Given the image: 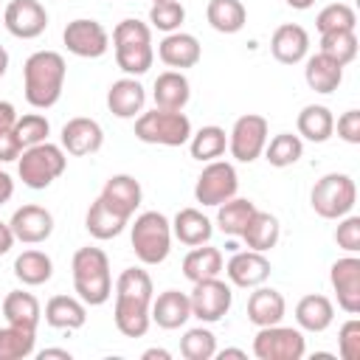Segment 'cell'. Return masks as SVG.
<instances>
[{
	"mask_svg": "<svg viewBox=\"0 0 360 360\" xmlns=\"http://www.w3.org/2000/svg\"><path fill=\"white\" fill-rule=\"evenodd\" d=\"M132 250L143 264L166 262L172 250V222L160 211H143L132 225Z\"/></svg>",
	"mask_w": 360,
	"mask_h": 360,
	"instance_id": "cell-7",
	"label": "cell"
},
{
	"mask_svg": "<svg viewBox=\"0 0 360 360\" xmlns=\"http://www.w3.org/2000/svg\"><path fill=\"white\" fill-rule=\"evenodd\" d=\"M335 242H338L346 253H357V250H360V217H354V214L340 217L338 231H335Z\"/></svg>",
	"mask_w": 360,
	"mask_h": 360,
	"instance_id": "cell-47",
	"label": "cell"
},
{
	"mask_svg": "<svg viewBox=\"0 0 360 360\" xmlns=\"http://www.w3.org/2000/svg\"><path fill=\"white\" fill-rule=\"evenodd\" d=\"M354 25H357V14L346 3H329L315 17V28L321 34H329V31H354Z\"/></svg>",
	"mask_w": 360,
	"mask_h": 360,
	"instance_id": "cell-43",
	"label": "cell"
},
{
	"mask_svg": "<svg viewBox=\"0 0 360 360\" xmlns=\"http://www.w3.org/2000/svg\"><path fill=\"white\" fill-rule=\"evenodd\" d=\"M338 135L346 143H360V110H346L338 118Z\"/></svg>",
	"mask_w": 360,
	"mask_h": 360,
	"instance_id": "cell-48",
	"label": "cell"
},
{
	"mask_svg": "<svg viewBox=\"0 0 360 360\" xmlns=\"http://www.w3.org/2000/svg\"><path fill=\"white\" fill-rule=\"evenodd\" d=\"M152 3H158V0H152Z\"/></svg>",
	"mask_w": 360,
	"mask_h": 360,
	"instance_id": "cell-58",
	"label": "cell"
},
{
	"mask_svg": "<svg viewBox=\"0 0 360 360\" xmlns=\"http://www.w3.org/2000/svg\"><path fill=\"white\" fill-rule=\"evenodd\" d=\"M45 321L53 329H68V332L70 329H82L84 321H87L84 301L82 298H73V295H53L45 304Z\"/></svg>",
	"mask_w": 360,
	"mask_h": 360,
	"instance_id": "cell-29",
	"label": "cell"
},
{
	"mask_svg": "<svg viewBox=\"0 0 360 360\" xmlns=\"http://www.w3.org/2000/svg\"><path fill=\"white\" fill-rule=\"evenodd\" d=\"M155 357H158V360H169L172 354H169L166 349H146V352H143V360H155Z\"/></svg>",
	"mask_w": 360,
	"mask_h": 360,
	"instance_id": "cell-54",
	"label": "cell"
},
{
	"mask_svg": "<svg viewBox=\"0 0 360 360\" xmlns=\"http://www.w3.org/2000/svg\"><path fill=\"white\" fill-rule=\"evenodd\" d=\"M321 53L329 56V59H335L340 68H346L357 56V37H354V31H329V34H321Z\"/></svg>",
	"mask_w": 360,
	"mask_h": 360,
	"instance_id": "cell-41",
	"label": "cell"
},
{
	"mask_svg": "<svg viewBox=\"0 0 360 360\" xmlns=\"http://www.w3.org/2000/svg\"><path fill=\"white\" fill-rule=\"evenodd\" d=\"M73 270V287L79 298L90 307H101L112 295V276H110V259L101 248H79L70 262Z\"/></svg>",
	"mask_w": 360,
	"mask_h": 360,
	"instance_id": "cell-3",
	"label": "cell"
},
{
	"mask_svg": "<svg viewBox=\"0 0 360 360\" xmlns=\"http://www.w3.org/2000/svg\"><path fill=\"white\" fill-rule=\"evenodd\" d=\"M11 194H14V180H11L6 172H0V205H3V202H8V200H11Z\"/></svg>",
	"mask_w": 360,
	"mask_h": 360,
	"instance_id": "cell-52",
	"label": "cell"
},
{
	"mask_svg": "<svg viewBox=\"0 0 360 360\" xmlns=\"http://www.w3.org/2000/svg\"><path fill=\"white\" fill-rule=\"evenodd\" d=\"M278 233H281L278 219H276L273 214H267V211H259V208H256V211H253V217H250V222H248V228L242 231V239H245V245H248L250 250L267 253L270 248H276Z\"/></svg>",
	"mask_w": 360,
	"mask_h": 360,
	"instance_id": "cell-33",
	"label": "cell"
},
{
	"mask_svg": "<svg viewBox=\"0 0 360 360\" xmlns=\"http://www.w3.org/2000/svg\"><path fill=\"white\" fill-rule=\"evenodd\" d=\"M3 315L11 326H22V329L37 332L39 318H42V307H39L37 295H31L25 290H11L3 298Z\"/></svg>",
	"mask_w": 360,
	"mask_h": 360,
	"instance_id": "cell-27",
	"label": "cell"
},
{
	"mask_svg": "<svg viewBox=\"0 0 360 360\" xmlns=\"http://www.w3.org/2000/svg\"><path fill=\"white\" fill-rule=\"evenodd\" d=\"M304 79H307V84H309L315 93H332V90H338V84L343 82V68H340L335 59H329V56H323V53L318 51L315 56L307 59Z\"/></svg>",
	"mask_w": 360,
	"mask_h": 360,
	"instance_id": "cell-32",
	"label": "cell"
},
{
	"mask_svg": "<svg viewBox=\"0 0 360 360\" xmlns=\"http://www.w3.org/2000/svg\"><path fill=\"white\" fill-rule=\"evenodd\" d=\"M152 98H155V107L160 110H183L191 98V87H188V79L180 73V70H166L155 79V87H152Z\"/></svg>",
	"mask_w": 360,
	"mask_h": 360,
	"instance_id": "cell-25",
	"label": "cell"
},
{
	"mask_svg": "<svg viewBox=\"0 0 360 360\" xmlns=\"http://www.w3.org/2000/svg\"><path fill=\"white\" fill-rule=\"evenodd\" d=\"M6 70H8V51L0 45V79L6 76Z\"/></svg>",
	"mask_w": 360,
	"mask_h": 360,
	"instance_id": "cell-56",
	"label": "cell"
},
{
	"mask_svg": "<svg viewBox=\"0 0 360 360\" xmlns=\"http://www.w3.org/2000/svg\"><path fill=\"white\" fill-rule=\"evenodd\" d=\"M270 51L281 65H298L307 59L309 51V34L298 25V22H284L273 31L270 39Z\"/></svg>",
	"mask_w": 360,
	"mask_h": 360,
	"instance_id": "cell-20",
	"label": "cell"
},
{
	"mask_svg": "<svg viewBox=\"0 0 360 360\" xmlns=\"http://www.w3.org/2000/svg\"><path fill=\"white\" fill-rule=\"evenodd\" d=\"M287 312V304H284V295L273 287H256L248 298V321L256 323V326H273V323H281Z\"/></svg>",
	"mask_w": 360,
	"mask_h": 360,
	"instance_id": "cell-24",
	"label": "cell"
},
{
	"mask_svg": "<svg viewBox=\"0 0 360 360\" xmlns=\"http://www.w3.org/2000/svg\"><path fill=\"white\" fill-rule=\"evenodd\" d=\"M48 357H62V360H70V352H68V349H42V352H39V360H48Z\"/></svg>",
	"mask_w": 360,
	"mask_h": 360,
	"instance_id": "cell-53",
	"label": "cell"
},
{
	"mask_svg": "<svg viewBox=\"0 0 360 360\" xmlns=\"http://www.w3.org/2000/svg\"><path fill=\"white\" fill-rule=\"evenodd\" d=\"M236 188H239V177H236L233 163L208 160V166L200 172L194 183V197L202 205H222L225 200L236 197Z\"/></svg>",
	"mask_w": 360,
	"mask_h": 360,
	"instance_id": "cell-10",
	"label": "cell"
},
{
	"mask_svg": "<svg viewBox=\"0 0 360 360\" xmlns=\"http://www.w3.org/2000/svg\"><path fill=\"white\" fill-rule=\"evenodd\" d=\"M135 138L158 146H183L191 138V121L183 110H149L135 121Z\"/></svg>",
	"mask_w": 360,
	"mask_h": 360,
	"instance_id": "cell-5",
	"label": "cell"
},
{
	"mask_svg": "<svg viewBox=\"0 0 360 360\" xmlns=\"http://www.w3.org/2000/svg\"><path fill=\"white\" fill-rule=\"evenodd\" d=\"M3 22L17 39H37L48 28V11L39 0H11L3 11Z\"/></svg>",
	"mask_w": 360,
	"mask_h": 360,
	"instance_id": "cell-14",
	"label": "cell"
},
{
	"mask_svg": "<svg viewBox=\"0 0 360 360\" xmlns=\"http://www.w3.org/2000/svg\"><path fill=\"white\" fill-rule=\"evenodd\" d=\"M65 56L56 51H37L22 65V90L25 101L37 110H48L59 101L65 87Z\"/></svg>",
	"mask_w": 360,
	"mask_h": 360,
	"instance_id": "cell-2",
	"label": "cell"
},
{
	"mask_svg": "<svg viewBox=\"0 0 360 360\" xmlns=\"http://www.w3.org/2000/svg\"><path fill=\"white\" fill-rule=\"evenodd\" d=\"M112 48H115V62L124 73L141 76L152 68L155 62V48H152V31L141 20H121L112 28Z\"/></svg>",
	"mask_w": 360,
	"mask_h": 360,
	"instance_id": "cell-4",
	"label": "cell"
},
{
	"mask_svg": "<svg viewBox=\"0 0 360 360\" xmlns=\"http://www.w3.org/2000/svg\"><path fill=\"white\" fill-rule=\"evenodd\" d=\"M287 6H290V8L304 11V8H312V6H315V0H287Z\"/></svg>",
	"mask_w": 360,
	"mask_h": 360,
	"instance_id": "cell-55",
	"label": "cell"
},
{
	"mask_svg": "<svg viewBox=\"0 0 360 360\" xmlns=\"http://www.w3.org/2000/svg\"><path fill=\"white\" fill-rule=\"evenodd\" d=\"M301 155H304V143H301V138L292 135V132H278V135H273V138L264 143V158H267V163L276 166V169H284V166L298 163Z\"/></svg>",
	"mask_w": 360,
	"mask_h": 360,
	"instance_id": "cell-39",
	"label": "cell"
},
{
	"mask_svg": "<svg viewBox=\"0 0 360 360\" xmlns=\"http://www.w3.org/2000/svg\"><path fill=\"white\" fill-rule=\"evenodd\" d=\"M152 278L146 270L141 267H127L118 281H115V309H112V318H115V326L124 338H143L149 323H152V315H149V307H152Z\"/></svg>",
	"mask_w": 360,
	"mask_h": 360,
	"instance_id": "cell-1",
	"label": "cell"
},
{
	"mask_svg": "<svg viewBox=\"0 0 360 360\" xmlns=\"http://www.w3.org/2000/svg\"><path fill=\"white\" fill-rule=\"evenodd\" d=\"M295 124H298V138H307L312 143H323L335 132V115L323 104H307L298 112V121Z\"/></svg>",
	"mask_w": 360,
	"mask_h": 360,
	"instance_id": "cell-30",
	"label": "cell"
},
{
	"mask_svg": "<svg viewBox=\"0 0 360 360\" xmlns=\"http://www.w3.org/2000/svg\"><path fill=\"white\" fill-rule=\"evenodd\" d=\"M62 39H65V48L73 56H82V59H98L110 48L107 28L98 20H87V17H79V20L68 22L65 31H62Z\"/></svg>",
	"mask_w": 360,
	"mask_h": 360,
	"instance_id": "cell-12",
	"label": "cell"
},
{
	"mask_svg": "<svg viewBox=\"0 0 360 360\" xmlns=\"http://www.w3.org/2000/svg\"><path fill=\"white\" fill-rule=\"evenodd\" d=\"M68 166V158H65V149L56 146V143H34V146H25L17 158V174L20 180L28 186V188H48Z\"/></svg>",
	"mask_w": 360,
	"mask_h": 360,
	"instance_id": "cell-6",
	"label": "cell"
},
{
	"mask_svg": "<svg viewBox=\"0 0 360 360\" xmlns=\"http://www.w3.org/2000/svg\"><path fill=\"white\" fill-rule=\"evenodd\" d=\"M338 352L343 360H360V321L349 318L338 332Z\"/></svg>",
	"mask_w": 360,
	"mask_h": 360,
	"instance_id": "cell-46",
	"label": "cell"
},
{
	"mask_svg": "<svg viewBox=\"0 0 360 360\" xmlns=\"http://www.w3.org/2000/svg\"><path fill=\"white\" fill-rule=\"evenodd\" d=\"M329 281L338 292V307L349 315L360 312V259L354 253L338 259L329 270Z\"/></svg>",
	"mask_w": 360,
	"mask_h": 360,
	"instance_id": "cell-15",
	"label": "cell"
},
{
	"mask_svg": "<svg viewBox=\"0 0 360 360\" xmlns=\"http://www.w3.org/2000/svg\"><path fill=\"white\" fill-rule=\"evenodd\" d=\"M127 217H121L118 211H112L101 197L87 208V217H84V228L90 236L96 239H115L124 228H127Z\"/></svg>",
	"mask_w": 360,
	"mask_h": 360,
	"instance_id": "cell-31",
	"label": "cell"
},
{
	"mask_svg": "<svg viewBox=\"0 0 360 360\" xmlns=\"http://www.w3.org/2000/svg\"><path fill=\"white\" fill-rule=\"evenodd\" d=\"M104 143V129L98 121L93 118H70L65 127H62V149L68 155H76V158H84V155H96Z\"/></svg>",
	"mask_w": 360,
	"mask_h": 360,
	"instance_id": "cell-18",
	"label": "cell"
},
{
	"mask_svg": "<svg viewBox=\"0 0 360 360\" xmlns=\"http://www.w3.org/2000/svg\"><path fill=\"white\" fill-rule=\"evenodd\" d=\"M149 315H152V323H158L160 329H180L191 318V301L180 290H163L152 301Z\"/></svg>",
	"mask_w": 360,
	"mask_h": 360,
	"instance_id": "cell-22",
	"label": "cell"
},
{
	"mask_svg": "<svg viewBox=\"0 0 360 360\" xmlns=\"http://www.w3.org/2000/svg\"><path fill=\"white\" fill-rule=\"evenodd\" d=\"M11 233L22 245H39L53 233V217L42 205H22L11 214Z\"/></svg>",
	"mask_w": 360,
	"mask_h": 360,
	"instance_id": "cell-16",
	"label": "cell"
},
{
	"mask_svg": "<svg viewBox=\"0 0 360 360\" xmlns=\"http://www.w3.org/2000/svg\"><path fill=\"white\" fill-rule=\"evenodd\" d=\"M231 278L233 287H242V290H250V287H259L270 278V262L264 253L259 250H239L228 259V264L222 267Z\"/></svg>",
	"mask_w": 360,
	"mask_h": 360,
	"instance_id": "cell-17",
	"label": "cell"
},
{
	"mask_svg": "<svg viewBox=\"0 0 360 360\" xmlns=\"http://www.w3.org/2000/svg\"><path fill=\"white\" fill-rule=\"evenodd\" d=\"M180 354L186 360H211L217 354V338L205 326H194L180 338Z\"/></svg>",
	"mask_w": 360,
	"mask_h": 360,
	"instance_id": "cell-42",
	"label": "cell"
},
{
	"mask_svg": "<svg viewBox=\"0 0 360 360\" xmlns=\"http://www.w3.org/2000/svg\"><path fill=\"white\" fill-rule=\"evenodd\" d=\"M143 104H146V90L132 76L112 82L110 90H107V107L118 118H135V115H141L143 112Z\"/></svg>",
	"mask_w": 360,
	"mask_h": 360,
	"instance_id": "cell-21",
	"label": "cell"
},
{
	"mask_svg": "<svg viewBox=\"0 0 360 360\" xmlns=\"http://www.w3.org/2000/svg\"><path fill=\"white\" fill-rule=\"evenodd\" d=\"M205 17L211 22L214 31L219 34H236L245 28V20H248V11L239 0H211L208 8H205Z\"/></svg>",
	"mask_w": 360,
	"mask_h": 360,
	"instance_id": "cell-36",
	"label": "cell"
},
{
	"mask_svg": "<svg viewBox=\"0 0 360 360\" xmlns=\"http://www.w3.org/2000/svg\"><path fill=\"white\" fill-rule=\"evenodd\" d=\"M37 332L22 329V326H3L0 329V360H22L34 354Z\"/></svg>",
	"mask_w": 360,
	"mask_h": 360,
	"instance_id": "cell-40",
	"label": "cell"
},
{
	"mask_svg": "<svg viewBox=\"0 0 360 360\" xmlns=\"http://www.w3.org/2000/svg\"><path fill=\"white\" fill-rule=\"evenodd\" d=\"M309 202H312V208H315L318 217H323V219H340V217H346L354 208V202H357V186H354V180L349 174L329 172V174H323L312 186Z\"/></svg>",
	"mask_w": 360,
	"mask_h": 360,
	"instance_id": "cell-8",
	"label": "cell"
},
{
	"mask_svg": "<svg viewBox=\"0 0 360 360\" xmlns=\"http://www.w3.org/2000/svg\"><path fill=\"white\" fill-rule=\"evenodd\" d=\"M335 321V307L326 295L321 292H312V295H304L298 304H295V323L304 329V332H323L329 329Z\"/></svg>",
	"mask_w": 360,
	"mask_h": 360,
	"instance_id": "cell-26",
	"label": "cell"
},
{
	"mask_svg": "<svg viewBox=\"0 0 360 360\" xmlns=\"http://www.w3.org/2000/svg\"><path fill=\"white\" fill-rule=\"evenodd\" d=\"M14 276L28 287H39L53 276V262L42 250H22L14 259Z\"/></svg>",
	"mask_w": 360,
	"mask_h": 360,
	"instance_id": "cell-35",
	"label": "cell"
},
{
	"mask_svg": "<svg viewBox=\"0 0 360 360\" xmlns=\"http://www.w3.org/2000/svg\"><path fill=\"white\" fill-rule=\"evenodd\" d=\"M217 208H219L217 211V225L228 236H242V231L248 228V222H250V217L256 211V205L250 200H245V197H231Z\"/></svg>",
	"mask_w": 360,
	"mask_h": 360,
	"instance_id": "cell-37",
	"label": "cell"
},
{
	"mask_svg": "<svg viewBox=\"0 0 360 360\" xmlns=\"http://www.w3.org/2000/svg\"><path fill=\"white\" fill-rule=\"evenodd\" d=\"M14 132H17L20 143H22V149H25V146H34V143L48 141L51 124H48V118H45V115H39V112H28V115L17 118Z\"/></svg>",
	"mask_w": 360,
	"mask_h": 360,
	"instance_id": "cell-45",
	"label": "cell"
},
{
	"mask_svg": "<svg viewBox=\"0 0 360 360\" xmlns=\"http://www.w3.org/2000/svg\"><path fill=\"white\" fill-rule=\"evenodd\" d=\"M307 352L304 335L301 329L292 326H259L256 338H253V354L259 360H301Z\"/></svg>",
	"mask_w": 360,
	"mask_h": 360,
	"instance_id": "cell-9",
	"label": "cell"
},
{
	"mask_svg": "<svg viewBox=\"0 0 360 360\" xmlns=\"http://www.w3.org/2000/svg\"><path fill=\"white\" fill-rule=\"evenodd\" d=\"M17 124V110L11 101H0V129H14Z\"/></svg>",
	"mask_w": 360,
	"mask_h": 360,
	"instance_id": "cell-50",
	"label": "cell"
},
{
	"mask_svg": "<svg viewBox=\"0 0 360 360\" xmlns=\"http://www.w3.org/2000/svg\"><path fill=\"white\" fill-rule=\"evenodd\" d=\"M14 242H17V239H14V233H11V225H8V222H0V256L8 253Z\"/></svg>",
	"mask_w": 360,
	"mask_h": 360,
	"instance_id": "cell-51",
	"label": "cell"
},
{
	"mask_svg": "<svg viewBox=\"0 0 360 360\" xmlns=\"http://www.w3.org/2000/svg\"><path fill=\"white\" fill-rule=\"evenodd\" d=\"M22 152V143L17 138L14 129H0V163H11L17 160Z\"/></svg>",
	"mask_w": 360,
	"mask_h": 360,
	"instance_id": "cell-49",
	"label": "cell"
},
{
	"mask_svg": "<svg viewBox=\"0 0 360 360\" xmlns=\"http://www.w3.org/2000/svg\"><path fill=\"white\" fill-rule=\"evenodd\" d=\"M183 20H186V8H183V3H177V0H158V3H152V8H149V22H152L158 31H166V34L180 31Z\"/></svg>",
	"mask_w": 360,
	"mask_h": 360,
	"instance_id": "cell-44",
	"label": "cell"
},
{
	"mask_svg": "<svg viewBox=\"0 0 360 360\" xmlns=\"http://www.w3.org/2000/svg\"><path fill=\"white\" fill-rule=\"evenodd\" d=\"M158 56L163 65L174 68V70H183V68H194L202 56V48L197 42L194 34H186V31H172L160 39L158 45Z\"/></svg>",
	"mask_w": 360,
	"mask_h": 360,
	"instance_id": "cell-19",
	"label": "cell"
},
{
	"mask_svg": "<svg viewBox=\"0 0 360 360\" xmlns=\"http://www.w3.org/2000/svg\"><path fill=\"white\" fill-rule=\"evenodd\" d=\"M222 273V253L219 248H208V245H197L194 250L186 253L183 259V276L194 284L202 278H214Z\"/></svg>",
	"mask_w": 360,
	"mask_h": 360,
	"instance_id": "cell-34",
	"label": "cell"
},
{
	"mask_svg": "<svg viewBox=\"0 0 360 360\" xmlns=\"http://www.w3.org/2000/svg\"><path fill=\"white\" fill-rule=\"evenodd\" d=\"M217 354H219L222 360H225V357H248L242 349H222V352H217Z\"/></svg>",
	"mask_w": 360,
	"mask_h": 360,
	"instance_id": "cell-57",
	"label": "cell"
},
{
	"mask_svg": "<svg viewBox=\"0 0 360 360\" xmlns=\"http://www.w3.org/2000/svg\"><path fill=\"white\" fill-rule=\"evenodd\" d=\"M267 118L264 115H256V112H248L242 118H236L231 135H228V149L231 155L239 160V163H253L262 152H264V143H267Z\"/></svg>",
	"mask_w": 360,
	"mask_h": 360,
	"instance_id": "cell-11",
	"label": "cell"
},
{
	"mask_svg": "<svg viewBox=\"0 0 360 360\" xmlns=\"http://www.w3.org/2000/svg\"><path fill=\"white\" fill-rule=\"evenodd\" d=\"M228 146V135L222 127H202L197 129L191 138H188V149H191V158L200 160V163H208V160H217Z\"/></svg>",
	"mask_w": 360,
	"mask_h": 360,
	"instance_id": "cell-38",
	"label": "cell"
},
{
	"mask_svg": "<svg viewBox=\"0 0 360 360\" xmlns=\"http://www.w3.org/2000/svg\"><path fill=\"white\" fill-rule=\"evenodd\" d=\"M141 197H143V191H141V183L132 177V174H112L107 183H104V188H101V200L112 208V211H118L121 217H132L135 214V208L141 205Z\"/></svg>",
	"mask_w": 360,
	"mask_h": 360,
	"instance_id": "cell-23",
	"label": "cell"
},
{
	"mask_svg": "<svg viewBox=\"0 0 360 360\" xmlns=\"http://www.w3.org/2000/svg\"><path fill=\"white\" fill-rule=\"evenodd\" d=\"M172 233L183 245L197 248V245H205L211 239L214 228H211V219L202 211H197V208H180L174 214V219H172Z\"/></svg>",
	"mask_w": 360,
	"mask_h": 360,
	"instance_id": "cell-28",
	"label": "cell"
},
{
	"mask_svg": "<svg viewBox=\"0 0 360 360\" xmlns=\"http://www.w3.org/2000/svg\"><path fill=\"white\" fill-rule=\"evenodd\" d=\"M188 301H191V315L194 318H200L202 323H217L231 309L233 292L219 276H214V278L194 281V290H191Z\"/></svg>",
	"mask_w": 360,
	"mask_h": 360,
	"instance_id": "cell-13",
	"label": "cell"
}]
</instances>
